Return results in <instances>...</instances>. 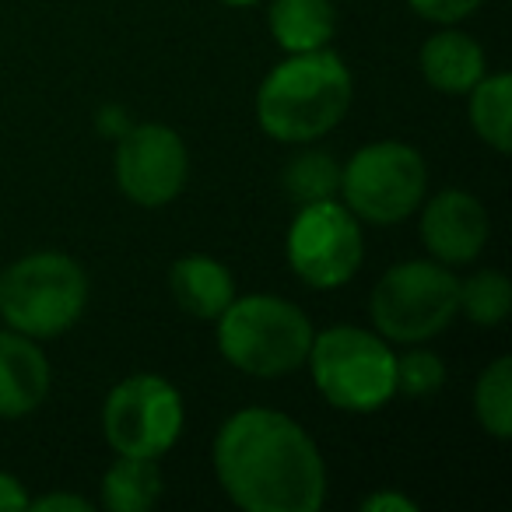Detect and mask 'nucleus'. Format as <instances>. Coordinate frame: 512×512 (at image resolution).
Listing matches in <instances>:
<instances>
[{"instance_id": "f257e3e1", "label": "nucleus", "mask_w": 512, "mask_h": 512, "mask_svg": "<svg viewBox=\"0 0 512 512\" xmlns=\"http://www.w3.org/2000/svg\"><path fill=\"white\" fill-rule=\"evenodd\" d=\"M214 477L246 512H320L327 463L295 418L271 407H242L214 435Z\"/></svg>"}, {"instance_id": "f03ea898", "label": "nucleus", "mask_w": 512, "mask_h": 512, "mask_svg": "<svg viewBox=\"0 0 512 512\" xmlns=\"http://www.w3.org/2000/svg\"><path fill=\"white\" fill-rule=\"evenodd\" d=\"M355 81L330 46L288 53L256 92V120L281 144H313L348 116Z\"/></svg>"}, {"instance_id": "7ed1b4c3", "label": "nucleus", "mask_w": 512, "mask_h": 512, "mask_svg": "<svg viewBox=\"0 0 512 512\" xmlns=\"http://www.w3.org/2000/svg\"><path fill=\"white\" fill-rule=\"evenodd\" d=\"M218 351L253 379H281L306 365L313 320L281 295H235L218 316Z\"/></svg>"}, {"instance_id": "20e7f679", "label": "nucleus", "mask_w": 512, "mask_h": 512, "mask_svg": "<svg viewBox=\"0 0 512 512\" xmlns=\"http://www.w3.org/2000/svg\"><path fill=\"white\" fill-rule=\"evenodd\" d=\"M88 309V274L74 256L39 249L0 274V320L36 341L74 327Z\"/></svg>"}, {"instance_id": "39448f33", "label": "nucleus", "mask_w": 512, "mask_h": 512, "mask_svg": "<svg viewBox=\"0 0 512 512\" xmlns=\"http://www.w3.org/2000/svg\"><path fill=\"white\" fill-rule=\"evenodd\" d=\"M316 390L348 414L383 411L397 397V351L365 327H327L313 337L306 358Z\"/></svg>"}, {"instance_id": "423d86ee", "label": "nucleus", "mask_w": 512, "mask_h": 512, "mask_svg": "<svg viewBox=\"0 0 512 512\" xmlns=\"http://www.w3.org/2000/svg\"><path fill=\"white\" fill-rule=\"evenodd\" d=\"M460 313V281L439 260H404L369 295L372 330L390 344H425Z\"/></svg>"}, {"instance_id": "0eeeda50", "label": "nucleus", "mask_w": 512, "mask_h": 512, "mask_svg": "<svg viewBox=\"0 0 512 512\" xmlns=\"http://www.w3.org/2000/svg\"><path fill=\"white\" fill-rule=\"evenodd\" d=\"M341 200L358 221L397 225L428 193V162L404 141H372L341 169Z\"/></svg>"}, {"instance_id": "6e6552de", "label": "nucleus", "mask_w": 512, "mask_h": 512, "mask_svg": "<svg viewBox=\"0 0 512 512\" xmlns=\"http://www.w3.org/2000/svg\"><path fill=\"white\" fill-rule=\"evenodd\" d=\"M288 267L302 285L316 292L344 288L365 260L362 221L344 207V200L299 204L285 239Z\"/></svg>"}, {"instance_id": "1a4fd4ad", "label": "nucleus", "mask_w": 512, "mask_h": 512, "mask_svg": "<svg viewBox=\"0 0 512 512\" xmlns=\"http://www.w3.org/2000/svg\"><path fill=\"white\" fill-rule=\"evenodd\" d=\"M186 425L183 393L155 372H134L106 393L102 432L116 456L158 460L179 442Z\"/></svg>"}, {"instance_id": "9d476101", "label": "nucleus", "mask_w": 512, "mask_h": 512, "mask_svg": "<svg viewBox=\"0 0 512 512\" xmlns=\"http://www.w3.org/2000/svg\"><path fill=\"white\" fill-rule=\"evenodd\" d=\"M113 172L120 193L137 207H165L190 179L183 137L165 123H137L116 137Z\"/></svg>"}, {"instance_id": "9b49d317", "label": "nucleus", "mask_w": 512, "mask_h": 512, "mask_svg": "<svg viewBox=\"0 0 512 512\" xmlns=\"http://www.w3.org/2000/svg\"><path fill=\"white\" fill-rule=\"evenodd\" d=\"M421 242L428 256L446 267L474 264L491 239L488 207L467 190H442L432 200H421Z\"/></svg>"}, {"instance_id": "f8f14e48", "label": "nucleus", "mask_w": 512, "mask_h": 512, "mask_svg": "<svg viewBox=\"0 0 512 512\" xmlns=\"http://www.w3.org/2000/svg\"><path fill=\"white\" fill-rule=\"evenodd\" d=\"M50 379V358L43 355L36 337L11 327L0 334V418H25L43 407Z\"/></svg>"}, {"instance_id": "ddd939ff", "label": "nucleus", "mask_w": 512, "mask_h": 512, "mask_svg": "<svg viewBox=\"0 0 512 512\" xmlns=\"http://www.w3.org/2000/svg\"><path fill=\"white\" fill-rule=\"evenodd\" d=\"M421 78L442 95H467L477 81L488 74V57H484V46L474 36L460 29H449L442 25L435 36H428L421 43L418 53Z\"/></svg>"}, {"instance_id": "4468645a", "label": "nucleus", "mask_w": 512, "mask_h": 512, "mask_svg": "<svg viewBox=\"0 0 512 512\" xmlns=\"http://www.w3.org/2000/svg\"><path fill=\"white\" fill-rule=\"evenodd\" d=\"M169 292L186 316L214 323L235 299V278L214 256L186 253L169 267Z\"/></svg>"}, {"instance_id": "2eb2a0df", "label": "nucleus", "mask_w": 512, "mask_h": 512, "mask_svg": "<svg viewBox=\"0 0 512 512\" xmlns=\"http://www.w3.org/2000/svg\"><path fill=\"white\" fill-rule=\"evenodd\" d=\"M267 25L285 53L323 50L337 32V8L334 0H271Z\"/></svg>"}, {"instance_id": "dca6fc26", "label": "nucleus", "mask_w": 512, "mask_h": 512, "mask_svg": "<svg viewBox=\"0 0 512 512\" xmlns=\"http://www.w3.org/2000/svg\"><path fill=\"white\" fill-rule=\"evenodd\" d=\"M162 498V470L148 456H116L102 477V505L109 512H148Z\"/></svg>"}, {"instance_id": "f3484780", "label": "nucleus", "mask_w": 512, "mask_h": 512, "mask_svg": "<svg viewBox=\"0 0 512 512\" xmlns=\"http://www.w3.org/2000/svg\"><path fill=\"white\" fill-rule=\"evenodd\" d=\"M470 127L498 155H509L512 144V78L509 74H484L467 92Z\"/></svg>"}, {"instance_id": "a211bd4d", "label": "nucleus", "mask_w": 512, "mask_h": 512, "mask_svg": "<svg viewBox=\"0 0 512 512\" xmlns=\"http://www.w3.org/2000/svg\"><path fill=\"white\" fill-rule=\"evenodd\" d=\"M474 418L491 439H512V358H495L474 383Z\"/></svg>"}, {"instance_id": "6ab92c4d", "label": "nucleus", "mask_w": 512, "mask_h": 512, "mask_svg": "<svg viewBox=\"0 0 512 512\" xmlns=\"http://www.w3.org/2000/svg\"><path fill=\"white\" fill-rule=\"evenodd\" d=\"M512 309V281L502 271H477L460 281V313L474 327H502Z\"/></svg>"}, {"instance_id": "aec40b11", "label": "nucleus", "mask_w": 512, "mask_h": 512, "mask_svg": "<svg viewBox=\"0 0 512 512\" xmlns=\"http://www.w3.org/2000/svg\"><path fill=\"white\" fill-rule=\"evenodd\" d=\"M285 190L295 204H313V200H330L341 190V165L327 151H299L285 165Z\"/></svg>"}, {"instance_id": "412c9836", "label": "nucleus", "mask_w": 512, "mask_h": 512, "mask_svg": "<svg viewBox=\"0 0 512 512\" xmlns=\"http://www.w3.org/2000/svg\"><path fill=\"white\" fill-rule=\"evenodd\" d=\"M446 383V362L432 348L411 344L404 355H397V393L404 397H435Z\"/></svg>"}, {"instance_id": "4be33fe9", "label": "nucleus", "mask_w": 512, "mask_h": 512, "mask_svg": "<svg viewBox=\"0 0 512 512\" xmlns=\"http://www.w3.org/2000/svg\"><path fill=\"white\" fill-rule=\"evenodd\" d=\"M411 11L425 22L435 25H456L463 18H470L477 8H481L484 0H407Z\"/></svg>"}, {"instance_id": "5701e85b", "label": "nucleus", "mask_w": 512, "mask_h": 512, "mask_svg": "<svg viewBox=\"0 0 512 512\" xmlns=\"http://www.w3.org/2000/svg\"><path fill=\"white\" fill-rule=\"evenodd\" d=\"M362 512H418V502L407 495H400V491H372V495L362 498Z\"/></svg>"}, {"instance_id": "b1692460", "label": "nucleus", "mask_w": 512, "mask_h": 512, "mask_svg": "<svg viewBox=\"0 0 512 512\" xmlns=\"http://www.w3.org/2000/svg\"><path fill=\"white\" fill-rule=\"evenodd\" d=\"M29 509H36V512H88L92 502L81 495H71V491H50V495H43V498H32Z\"/></svg>"}, {"instance_id": "393cba45", "label": "nucleus", "mask_w": 512, "mask_h": 512, "mask_svg": "<svg viewBox=\"0 0 512 512\" xmlns=\"http://www.w3.org/2000/svg\"><path fill=\"white\" fill-rule=\"evenodd\" d=\"M32 495L25 491V484L18 481L15 474L8 470H0V512H18V509H29Z\"/></svg>"}, {"instance_id": "a878e982", "label": "nucleus", "mask_w": 512, "mask_h": 512, "mask_svg": "<svg viewBox=\"0 0 512 512\" xmlns=\"http://www.w3.org/2000/svg\"><path fill=\"white\" fill-rule=\"evenodd\" d=\"M127 113H123L120 106H109V109H102V123H99V130L102 134H109V137H123L127 134Z\"/></svg>"}, {"instance_id": "bb28decb", "label": "nucleus", "mask_w": 512, "mask_h": 512, "mask_svg": "<svg viewBox=\"0 0 512 512\" xmlns=\"http://www.w3.org/2000/svg\"><path fill=\"white\" fill-rule=\"evenodd\" d=\"M221 4H232V8H253L260 0H221Z\"/></svg>"}]
</instances>
